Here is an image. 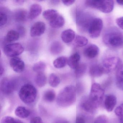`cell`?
<instances>
[{"label":"cell","mask_w":123,"mask_h":123,"mask_svg":"<svg viewBox=\"0 0 123 123\" xmlns=\"http://www.w3.org/2000/svg\"><path fill=\"white\" fill-rule=\"evenodd\" d=\"M104 92V90L98 83H94L92 85L88 98L96 108L102 103Z\"/></svg>","instance_id":"5"},{"label":"cell","mask_w":123,"mask_h":123,"mask_svg":"<svg viewBox=\"0 0 123 123\" xmlns=\"http://www.w3.org/2000/svg\"><path fill=\"white\" fill-rule=\"evenodd\" d=\"M56 94L53 90H49L46 91L44 93L43 99L46 102H52L55 100Z\"/></svg>","instance_id":"28"},{"label":"cell","mask_w":123,"mask_h":123,"mask_svg":"<svg viewBox=\"0 0 123 123\" xmlns=\"http://www.w3.org/2000/svg\"><path fill=\"white\" fill-rule=\"evenodd\" d=\"M46 26L44 23L42 21L35 23L31 26L30 31L31 36L32 37L39 36L44 33Z\"/></svg>","instance_id":"9"},{"label":"cell","mask_w":123,"mask_h":123,"mask_svg":"<svg viewBox=\"0 0 123 123\" xmlns=\"http://www.w3.org/2000/svg\"><path fill=\"white\" fill-rule=\"evenodd\" d=\"M16 119L12 117L6 116L4 117L1 120V123H15Z\"/></svg>","instance_id":"36"},{"label":"cell","mask_w":123,"mask_h":123,"mask_svg":"<svg viewBox=\"0 0 123 123\" xmlns=\"http://www.w3.org/2000/svg\"><path fill=\"white\" fill-rule=\"evenodd\" d=\"M63 49V46L61 43L58 41H55L51 44L50 51L52 54L54 55L59 54Z\"/></svg>","instance_id":"25"},{"label":"cell","mask_w":123,"mask_h":123,"mask_svg":"<svg viewBox=\"0 0 123 123\" xmlns=\"http://www.w3.org/2000/svg\"><path fill=\"white\" fill-rule=\"evenodd\" d=\"M116 83L117 87L123 91V65L117 69L116 74Z\"/></svg>","instance_id":"20"},{"label":"cell","mask_w":123,"mask_h":123,"mask_svg":"<svg viewBox=\"0 0 123 123\" xmlns=\"http://www.w3.org/2000/svg\"><path fill=\"white\" fill-rule=\"evenodd\" d=\"M117 103V98L113 95H108L106 97L104 101V105L107 111H112L113 110Z\"/></svg>","instance_id":"14"},{"label":"cell","mask_w":123,"mask_h":123,"mask_svg":"<svg viewBox=\"0 0 123 123\" xmlns=\"http://www.w3.org/2000/svg\"><path fill=\"white\" fill-rule=\"evenodd\" d=\"M108 119L107 117L105 115H100L96 117L93 123H108Z\"/></svg>","instance_id":"34"},{"label":"cell","mask_w":123,"mask_h":123,"mask_svg":"<svg viewBox=\"0 0 123 123\" xmlns=\"http://www.w3.org/2000/svg\"><path fill=\"white\" fill-rule=\"evenodd\" d=\"M15 123H23L21 121H20L19 119H16Z\"/></svg>","instance_id":"46"},{"label":"cell","mask_w":123,"mask_h":123,"mask_svg":"<svg viewBox=\"0 0 123 123\" xmlns=\"http://www.w3.org/2000/svg\"><path fill=\"white\" fill-rule=\"evenodd\" d=\"M30 123H43L41 118L39 117H36L31 119Z\"/></svg>","instance_id":"37"},{"label":"cell","mask_w":123,"mask_h":123,"mask_svg":"<svg viewBox=\"0 0 123 123\" xmlns=\"http://www.w3.org/2000/svg\"><path fill=\"white\" fill-rule=\"evenodd\" d=\"M24 2V0H16L15 1V2L18 4H23Z\"/></svg>","instance_id":"44"},{"label":"cell","mask_w":123,"mask_h":123,"mask_svg":"<svg viewBox=\"0 0 123 123\" xmlns=\"http://www.w3.org/2000/svg\"><path fill=\"white\" fill-rule=\"evenodd\" d=\"M15 113L17 116L21 118H28L30 114V111L25 107L23 106L17 107L15 110Z\"/></svg>","instance_id":"22"},{"label":"cell","mask_w":123,"mask_h":123,"mask_svg":"<svg viewBox=\"0 0 123 123\" xmlns=\"http://www.w3.org/2000/svg\"><path fill=\"white\" fill-rule=\"evenodd\" d=\"M68 59L65 56L58 57L53 62V65L57 69L64 67L68 64Z\"/></svg>","instance_id":"23"},{"label":"cell","mask_w":123,"mask_h":123,"mask_svg":"<svg viewBox=\"0 0 123 123\" xmlns=\"http://www.w3.org/2000/svg\"><path fill=\"white\" fill-rule=\"evenodd\" d=\"M5 72V69L2 66V65H0V76H2L4 74Z\"/></svg>","instance_id":"42"},{"label":"cell","mask_w":123,"mask_h":123,"mask_svg":"<svg viewBox=\"0 0 123 123\" xmlns=\"http://www.w3.org/2000/svg\"><path fill=\"white\" fill-rule=\"evenodd\" d=\"M75 38L74 31L72 29H68L64 31L61 34L62 40L65 43L72 42Z\"/></svg>","instance_id":"17"},{"label":"cell","mask_w":123,"mask_h":123,"mask_svg":"<svg viewBox=\"0 0 123 123\" xmlns=\"http://www.w3.org/2000/svg\"><path fill=\"white\" fill-rule=\"evenodd\" d=\"M46 68V64L45 62L40 61L34 64L33 67V70L34 72L38 73L43 72Z\"/></svg>","instance_id":"32"},{"label":"cell","mask_w":123,"mask_h":123,"mask_svg":"<svg viewBox=\"0 0 123 123\" xmlns=\"http://www.w3.org/2000/svg\"><path fill=\"white\" fill-rule=\"evenodd\" d=\"M75 45L79 47L86 46L88 43V40L85 37L80 36H76L75 39Z\"/></svg>","instance_id":"31"},{"label":"cell","mask_w":123,"mask_h":123,"mask_svg":"<svg viewBox=\"0 0 123 123\" xmlns=\"http://www.w3.org/2000/svg\"><path fill=\"white\" fill-rule=\"evenodd\" d=\"M76 99L75 88L73 86H68L60 92L57 98V103L61 107H68L73 104Z\"/></svg>","instance_id":"1"},{"label":"cell","mask_w":123,"mask_h":123,"mask_svg":"<svg viewBox=\"0 0 123 123\" xmlns=\"http://www.w3.org/2000/svg\"><path fill=\"white\" fill-rule=\"evenodd\" d=\"M75 123H85V122L83 117L78 116L76 118Z\"/></svg>","instance_id":"41"},{"label":"cell","mask_w":123,"mask_h":123,"mask_svg":"<svg viewBox=\"0 0 123 123\" xmlns=\"http://www.w3.org/2000/svg\"><path fill=\"white\" fill-rule=\"evenodd\" d=\"M24 51L23 46L20 43L9 44L5 46L4 52L6 55L10 57H15L21 54Z\"/></svg>","instance_id":"6"},{"label":"cell","mask_w":123,"mask_h":123,"mask_svg":"<svg viewBox=\"0 0 123 123\" xmlns=\"http://www.w3.org/2000/svg\"><path fill=\"white\" fill-rule=\"evenodd\" d=\"M103 41L109 47L119 48L123 46V34L118 30L110 29L104 35Z\"/></svg>","instance_id":"2"},{"label":"cell","mask_w":123,"mask_h":123,"mask_svg":"<svg viewBox=\"0 0 123 123\" xmlns=\"http://www.w3.org/2000/svg\"><path fill=\"white\" fill-rule=\"evenodd\" d=\"M87 70L86 64L83 63L80 64L75 69V74L77 78L82 77L85 73Z\"/></svg>","instance_id":"30"},{"label":"cell","mask_w":123,"mask_h":123,"mask_svg":"<svg viewBox=\"0 0 123 123\" xmlns=\"http://www.w3.org/2000/svg\"><path fill=\"white\" fill-rule=\"evenodd\" d=\"M90 73L92 77H98L105 73L102 65L95 64L91 67L90 69Z\"/></svg>","instance_id":"16"},{"label":"cell","mask_w":123,"mask_h":123,"mask_svg":"<svg viewBox=\"0 0 123 123\" xmlns=\"http://www.w3.org/2000/svg\"><path fill=\"white\" fill-rule=\"evenodd\" d=\"M15 19L18 22H24L28 18V14L24 9L16 10L14 13Z\"/></svg>","instance_id":"19"},{"label":"cell","mask_w":123,"mask_h":123,"mask_svg":"<svg viewBox=\"0 0 123 123\" xmlns=\"http://www.w3.org/2000/svg\"><path fill=\"white\" fill-rule=\"evenodd\" d=\"M116 2L118 5L123 6V0H117Z\"/></svg>","instance_id":"45"},{"label":"cell","mask_w":123,"mask_h":123,"mask_svg":"<svg viewBox=\"0 0 123 123\" xmlns=\"http://www.w3.org/2000/svg\"><path fill=\"white\" fill-rule=\"evenodd\" d=\"M103 27V22L100 18H95L92 20L88 28L90 36L93 38L100 36Z\"/></svg>","instance_id":"7"},{"label":"cell","mask_w":123,"mask_h":123,"mask_svg":"<svg viewBox=\"0 0 123 123\" xmlns=\"http://www.w3.org/2000/svg\"><path fill=\"white\" fill-rule=\"evenodd\" d=\"M80 60V56L77 52H75L68 59V64L72 69H75L79 65Z\"/></svg>","instance_id":"18"},{"label":"cell","mask_w":123,"mask_h":123,"mask_svg":"<svg viewBox=\"0 0 123 123\" xmlns=\"http://www.w3.org/2000/svg\"><path fill=\"white\" fill-rule=\"evenodd\" d=\"M18 32L19 33L20 36H23L24 35H25V29L24 27L20 26L18 28Z\"/></svg>","instance_id":"39"},{"label":"cell","mask_w":123,"mask_h":123,"mask_svg":"<svg viewBox=\"0 0 123 123\" xmlns=\"http://www.w3.org/2000/svg\"><path fill=\"white\" fill-rule=\"evenodd\" d=\"M99 52L98 47L95 44L89 45L85 49L84 54L86 57L90 59L95 58L98 55Z\"/></svg>","instance_id":"13"},{"label":"cell","mask_w":123,"mask_h":123,"mask_svg":"<svg viewBox=\"0 0 123 123\" xmlns=\"http://www.w3.org/2000/svg\"><path fill=\"white\" fill-rule=\"evenodd\" d=\"M115 113L121 122L123 123V103L117 107L115 110Z\"/></svg>","instance_id":"33"},{"label":"cell","mask_w":123,"mask_h":123,"mask_svg":"<svg viewBox=\"0 0 123 123\" xmlns=\"http://www.w3.org/2000/svg\"><path fill=\"white\" fill-rule=\"evenodd\" d=\"M62 2L65 5L69 6L73 4L75 1L73 0H62Z\"/></svg>","instance_id":"40"},{"label":"cell","mask_w":123,"mask_h":123,"mask_svg":"<svg viewBox=\"0 0 123 123\" xmlns=\"http://www.w3.org/2000/svg\"><path fill=\"white\" fill-rule=\"evenodd\" d=\"M80 107L85 111L90 113H93L95 111L96 108L90 101L89 98H83L80 102Z\"/></svg>","instance_id":"12"},{"label":"cell","mask_w":123,"mask_h":123,"mask_svg":"<svg viewBox=\"0 0 123 123\" xmlns=\"http://www.w3.org/2000/svg\"><path fill=\"white\" fill-rule=\"evenodd\" d=\"M57 11L53 9H49L44 11L43 16L44 18L49 21L52 20L58 15Z\"/></svg>","instance_id":"27"},{"label":"cell","mask_w":123,"mask_h":123,"mask_svg":"<svg viewBox=\"0 0 123 123\" xmlns=\"http://www.w3.org/2000/svg\"><path fill=\"white\" fill-rule=\"evenodd\" d=\"M20 36V34L18 31L11 30L8 32L6 37V40L8 42H12L18 40Z\"/></svg>","instance_id":"26"},{"label":"cell","mask_w":123,"mask_h":123,"mask_svg":"<svg viewBox=\"0 0 123 123\" xmlns=\"http://www.w3.org/2000/svg\"><path fill=\"white\" fill-rule=\"evenodd\" d=\"M85 4L88 7L105 13L111 12L114 6V3L112 0H88L86 1Z\"/></svg>","instance_id":"4"},{"label":"cell","mask_w":123,"mask_h":123,"mask_svg":"<svg viewBox=\"0 0 123 123\" xmlns=\"http://www.w3.org/2000/svg\"><path fill=\"white\" fill-rule=\"evenodd\" d=\"M116 23L117 25L123 30V17H121L117 19Z\"/></svg>","instance_id":"38"},{"label":"cell","mask_w":123,"mask_h":123,"mask_svg":"<svg viewBox=\"0 0 123 123\" xmlns=\"http://www.w3.org/2000/svg\"><path fill=\"white\" fill-rule=\"evenodd\" d=\"M60 83V78L54 73H52L49 77V83L53 87H57Z\"/></svg>","instance_id":"29"},{"label":"cell","mask_w":123,"mask_h":123,"mask_svg":"<svg viewBox=\"0 0 123 123\" xmlns=\"http://www.w3.org/2000/svg\"><path fill=\"white\" fill-rule=\"evenodd\" d=\"M120 63V60L117 57H109L103 61L102 66L105 73H108L117 68Z\"/></svg>","instance_id":"8"},{"label":"cell","mask_w":123,"mask_h":123,"mask_svg":"<svg viewBox=\"0 0 123 123\" xmlns=\"http://www.w3.org/2000/svg\"><path fill=\"white\" fill-rule=\"evenodd\" d=\"M35 81L38 87H42L44 86L46 83V77L43 72L38 73L35 77Z\"/></svg>","instance_id":"24"},{"label":"cell","mask_w":123,"mask_h":123,"mask_svg":"<svg viewBox=\"0 0 123 123\" xmlns=\"http://www.w3.org/2000/svg\"><path fill=\"white\" fill-rule=\"evenodd\" d=\"M18 95L24 103L30 104L33 103L36 100L37 96V90L32 85L25 84L19 90Z\"/></svg>","instance_id":"3"},{"label":"cell","mask_w":123,"mask_h":123,"mask_svg":"<svg viewBox=\"0 0 123 123\" xmlns=\"http://www.w3.org/2000/svg\"><path fill=\"white\" fill-rule=\"evenodd\" d=\"M10 64L13 71L18 73H20L24 70L25 65L24 62L20 58L17 57L11 59Z\"/></svg>","instance_id":"10"},{"label":"cell","mask_w":123,"mask_h":123,"mask_svg":"<svg viewBox=\"0 0 123 123\" xmlns=\"http://www.w3.org/2000/svg\"><path fill=\"white\" fill-rule=\"evenodd\" d=\"M8 17L7 14L2 12H0V26H2L6 24L7 22Z\"/></svg>","instance_id":"35"},{"label":"cell","mask_w":123,"mask_h":123,"mask_svg":"<svg viewBox=\"0 0 123 123\" xmlns=\"http://www.w3.org/2000/svg\"><path fill=\"white\" fill-rule=\"evenodd\" d=\"M51 2L52 4L56 5L59 3L60 1H59V0H52V1H51Z\"/></svg>","instance_id":"43"},{"label":"cell","mask_w":123,"mask_h":123,"mask_svg":"<svg viewBox=\"0 0 123 123\" xmlns=\"http://www.w3.org/2000/svg\"><path fill=\"white\" fill-rule=\"evenodd\" d=\"M42 7L39 4H33L30 7L28 13V18L33 20L37 18L41 13Z\"/></svg>","instance_id":"15"},{"label":"cell","mask_w":123,"mask_h":123,"mask_svg":"<svg viewBox=\"0 0 123 123\" xmlns=\"http://www.w3.org/2000/svg\"><path fill=\"white\" fill-rule=\"evenodd\" d=\"M0 89L2 92L5 94H11L14 91V83L8 78H3L0 83Z\"/></svg>","instance_id":"11"},{"label":"cell","mask_w":123,"mask_h":123,"mask_svg":"<svg viewBox=\"0 0 123 123\" xmlns=\"http://www.w3.org/2000/svg\"><path fill=\"white\" fill-rule=\"evenodd\" d=\"M65 24V20L63 16L58 14L54 19L50 21V25L52 28H59L62 27Z\"/></svg>","instance_id":"21"}]
</instances>
